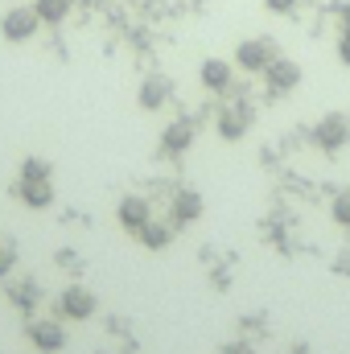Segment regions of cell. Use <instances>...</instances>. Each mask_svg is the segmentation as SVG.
<instances>
[{
	"instance_id": "e0dca14e",
	"label": "cell",
	"mask_w": 350,
	"mask_h": 354,
	"mask_svg": "<svg viewBox=\"0 0 350 354\" xmlns=\"http://www.w3.org/2000/svg\"><path fill=\"white\" fill-rule=\"evenodd\" d=\"M330 214H334V223H338V227H350V194H338V198H334Z\"/></svg>"
},
{
	"instance_id": "ac0fdd59",
	"label": "cell",
	"mask_w": 350,
	"mask_h": 354,
	"mask_svg": "<svg viewBox=\"0 0 350 354\" xmlns=\"http://www.w3.org/2000/svg\"><path fill=\"white\" fill-rule=\"evenodd\" d=\"M12 301H17V305H21V309H29V305H33V301H37V288H33V280H25V284H21V288H12Z\"/></svg>"
},
{
	"instance_id": "52a82bcc",
	"label": "cell",
	"mask_w": 350,
	"mask_h": 354,
	"mask_svg": "<svg viewBox=\"0 0 350 354\" xmlns=\"http://www.w3.org/2000/svg\"><path fill=\"white\" fill-rule=\"evenodd\" d=\"M116 218H120V227H124V231H132V235H136V231H140V227L153 218V206H149L140 194H128V198H120V206H116Z\"/></svg>"
},
{
	"instance_id": "277c9868",
	"label": "cell",
	"mask_w": 350,
	"mask_h": 354,
	"mask_svg": "<svg viewBox=\"0 0 350 354\" xmlns=\"http://www.w3.org/2000/svg\"><path fill=\"white\" fill-rule=\"evenodd\" d=\"M95 309H99V301L83 284H71L58 297V317H66V322H87V317H95Z\"/></svg>"
},
{
	"instance_id": "4fadbf2b",
	"label": "cell",
	"mask_w": 350,
	"mask_h": 354,
	"mask_svg": "<svg viewBox=\"0 0 350 354\" xmlns=\"http://www.w3.org/2000/svg\"><path fill=\"white\" fill-rule=\"evenodd\" d=\"M17 198L33 210L54 206V181H17Z\"/></svg>"
},
{
	"instance_id": "44dd1931",
	"label": "cell",
	"mask_w": 350,
	"mask_h": 354,
	"mask_svg": "<svg viewBox=\"0 0 350 354\" xmlns=\"http://www.w3.org/2000/svg\"><path fill=\"white\" fill-rule=\"evenodd\" d=\"M12 260H17V256H12V248H0V276H8Z\"/></svg>"
},
{
	"instance_id": "cb8c5ba5",
	"label": "cell",
	"mask_w": 350,
	"mask_h": 354,
	"mask_svg": "<svg viewBox=\"0 0 350 354\" xmlns=\"http://www.w3.org/2000/svg\"><path fill=\"white\" fill-rule=\"evenodd\" d=\"M338 272H350V260H347V256H342V260H338Z\"/></svg>"
},
{
	"instance_id": "7a4b0ae2",
	"label": "cell",
	"mask_w": 350,
	"mask_h": 354,
	"mask_svg": "<svg viewBox=\"0 0 350 354\" xmlns=\"http://www.w3.org/2000/svg\"><path fill=\"white\" fill-rule=\"evenodd\" d=\"M272 58H276L272 37H243L239 50H235V66L248 71V75H264V71L272 66Z\"/></svg>"
},
{
	"instance_id": "9c48e42d",
	"label": "cell",
	"mask_w": 350,
	"mask_h": 354,
	"mask_svg": "<svg viewBox=\"0 0 350 354\" xmlns=\"http://www.w3.org/2000/svg\"><path fill=\"white\" fill-rule=\"evenodd\" d=\"M198 79H202V87L206 91L223 95V91H231V83H235V66H231L227 58H206L202 71H198Z\"/></svg>"
},
{
	"instance_id": "5b68a950",
	"label": "cell",
	"mask_w": 350,
	"mask_h": 354,
	"mask_svg": "<svg viewBox=\"0 0 350 354\" xmlns=\"http://www.w3.org/2000/svg\"><path fill=\"white\" fill-rule=\"evenodd\" d=\"M214 128H219L223 140H243L248 128H252V107H248V103H227V107H219Z\"/></svg>"
},
{
	"instance_id": "3957f363",
	"label": "cell",
	"mask_w": 350,
	"mask_h": 354,
	"mask_svg": "<svg viewBox=\"0 0 350 354\" xmlns=\"http://www.w3.org/2000/svg\"><path fill=\"white\" fill-rule=\"evenodd\" d=\"M313 140H317L322 153H342V149L350 145V120L347 115H338V111L322 115L317 128H313Z\"/></svg>"
},
{
	"instance_id": "603a6c76",
	"label": "cell",
	"mask_w": 350,
	"mask_h": 354,
	"mask_svg": "<svg viewBox=\"0 0 350 354\" xmlns=\"http://www.w3.org/2000/svg\"><path fill=\"white\" fill-rule=\"evenodd\" d=\"M342 25H347V29H350V0H347V4H342Z\"/></svg>"
},
{
	"instance_id": "5bb4252c",
	"label": "cell",
	"mask_w": 350,
	"mask_h": 354,
	"mask_svg": "<svg viewBox=\"0 0 350 354\" xmlns=\"http://www.w3.org/2000/svg\"><path fill=\"white\" fill-rule=\"evenodd\" d=\"M136 239L149 248V252H161V248H169V239H174V227H165V223H157V218H149L140 231H136Z\"/></svg>"
},
{
	"instance_id": "2e32d148",
	"label": "cell",
	"mask_w": 350,
	"mask_h": 354,
	"mask_svg": "<svg viewBox=\"0 0 350 354\" xmlns=\"http://www.w3.org/2000/svg\"><path fill=\"white\" fill-rule=\"evenodd\" d=\"M21 181H54L50 161H42V157H25V161H21Z\"/></svg>"
},
{
	"instance_id": "30bf717a",
	"label": "cell",
	"mask_w": 350,
	"mask_h": 354,
	"mask_svg": "<svg viewBox=\"0 0 350 354\" xmlns=\"http://www.w3.org/2000/svg\"><path fill=\"white\" fill-rule=\"evenodd\" d=\"M169 95H174V83H169L165 75H149V79L140 83V95H136V103H140L145 111H161V107L169 103Z\"/></svg>"
},
{
	"instance_id": "d4e9b609",
	"label": "cell",
	"mask_w": 350,
	"mask_h": 354,
	"mask_svg": "<svg viewBox=\"0 0 350 354\" xmlns=\"http://www.w3.org/2000/svg\"><path fill=\"white\" fill-rule=\"evenodd\" d=\"M293 354H305V351H293Z\"/></svg>"
},
{
	"instance_id": "ba28073f",
	"label": "cell",
	"mask_w": 350,
	"mask_h": 354,
	"mask_svg": "<svg viewBox=\"0 0 350 354\" xmlns=\"http://www.w3.org/2000/svg\"><path fill=\"white\" fill-rule=\"evenodd\" d=\"M29 342L42 354H58L66 346V330H62L54 317H46V322H33V326H29Z\"/></svg>"
},
{
	"instance_id": "7402d4cb",
	"label": "cell",
	"mask_w": 350,
	"mask_h": 354,
	"mask_svg": "<svg viewBox=\"0 0 350 354\" xmlns=\"http://www.w3.org/2000/svg\"><path fill=\"white\" fill-rule=\"evenodd\" d=\"M219 354H256V351H252L248 342H231V346H223Z\"/></svg>"
},
{
	"instance_id": "ffe728a7",
	"label": "cell",
	"mask_w": 350,
	"mask_h": 354,
	"mask_svg": "<svg viewBox=\"0 0 350 354\" xmlns=\"http://www.w3.org/2000/svg\"><path fill=\"white\" fill-rule=\"evenodd\" d=\"M338 62L350 66V29H342V37H338Z\"/></svg>"
},
{
	"instance_id": "8992f818",
	"label": "cell",
	"mask_w": 350,
	"mask_h": 354,
	"mask_svg": "<svg viewBox=\"0 0 350 354\" xmlns=\"http://www.w3.org/2000/svg\"><path fill=\"white\" fill-rule=\"evenodd\" d=\"M264 83H268L272 95H288V91H297V83H301V66L293 58H272V66L264 71Z\"/></svg>"
},
{
	"instance_id": "6da1fadb",
	"label": "cell",
	"mask_w": 350,
	"mask_h": 354,
	"mask_svg": "<svg viewBox=\"0 0 350 354\" xmlns=\"http://www.w3.org/2000/svg\"><path fill=\"white\" fill-rule=\"evenodd\" d=\"M37 29H42V17L33 12V4L8 8V12L0 17V37H4V41H12V46H21V41L37 37Z\"/></svg>"
},
{
	"instance_id": "8fae6325",
	"label": "cell",
	"mask_w": 350,
	"mask_h": 354,
	"mask_svg": "<svg viewBox=\"0 0 350 354\" xmlns=\"http://www.w3.org/2000/svg\"><path fill=\"white\" fill-rule=\"evenodd\" d=\"M190 145H194V124H190V120H174V124L161 132V153H165V157H181Z\"/></svg>"
},
{
	"instance_id": "d6986e66",
	"label": "cell",
	"mask_w": 350,
	"mask_h": 354,
	"mask_svg": "<svg viewBox=\"0 0 350 354\" xmlns=\"http://www.w3.org/2000/svg\"><path fill=\"white\" fill-rule=\"evenodd\" d=\"M264 8H268V12H280V17H284V12H293V8H297V0H264Z\"/></svg>"
},
{
	"instance_id": "7c38bea8",
	"label": "cell",
	"mask_w": 350,
	"mask_h": 354,
	"mask_svg": "<svg viewBox=\"0 0 350 354\" xmlns=\"http://www.w3.org/2000/svg\"><path fill=\"white\" fill-rule=\"evenodd\" d=\"M202 218V194L198 189H177L174 194V227H190Z\"/></svg>"
},
{
	"instance_id": "9a60e30c",
	"label": "cell",
	"mask_w": 350,
	"mask_h": 354,
	"mask_svg": "<svg viewBox=\"0 0 350 354\" xmlns=\"http://www.w3.org/2000/svg\"><path fill=\"white\" fill-rule=\"evenodd\" d=\"M75 0H33V12L42 17V25H62L71 17Z\"/></svg>"
}]
</instances>
